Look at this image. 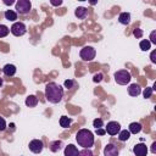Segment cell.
<instances>
[{"label":"cell","mask_w":156,"mask_h":156,"mask_svg":"<svg viewBox=\"0 0 156 156\" xmlns=\"http://www.w3.org/2000/svg\"><path fill=\"white\" fill-rule=\"evenodd\" d=\"M45 98L51 104H58L63 98V89L60 84L50 82L45 87Z\"/></svg>","instance_id":"cell-1"},{"label":"cell","mask_w":156,"mask_h":156,"mask_svg":"<svg viewBox=\"0 0 156 156\" xmlns=\"http://www.w3.org/2000/svg\"><path fill=\"white\" fill-rule=\"evenodd\" d=\"M76 140L79 146H83L84 149H89L94 145V134L89 129L83 128L78 130L76 135Z\"/></svg>","instance_id":"cell-2"},{"label":"cell","mask_w":156,"mask_h":156,"mask_svg":"<svg viewBox=\"0 0 156 156\" xmlns=\"http://www.w3.org/2000/svg\"><path fill=\"white\" fill-rule=\"evenodd\" d=\"M130 79H132V76H130V73L127 69H121V71H117L115 73V80L119 85L128 84L130 82Z\"/></svg>","instance_id":"cell-3"},{"label":"cell","mask_w":156,"mask_h":156,"mask_svg":"<svg viewBox=\"0 0 156 156\" xmlns=\"http://www.w3.org/2000/svg\"><path fill=\"white\" fill-rule=\"evenodd\" d=\"M95 55H96V51L93 46H84L79 52L80 58L84 61H93L95 58Z\"/></svg>","instance_id":"cell-4"},{"label":"cell","mask_w":156,"mask_h":156,"mask_svg":"<svg viewBox=\"0 0 156 156\" xmlns=\"http://www.w3.org/2000/svg\"><path fill=\"white\" fill-rule=\"evenodd\" d=\"M30 9H32V4H30V1H28V0H18V1L16 2V10H17V12L21 13V15H27V13H29Z\"/></svg>","instance_id":"cell-5"},{"label":"cell","mask_w":156,"mask_h":156,"mask_svg":"<svg viewBox=\"0 0 156 156\" xmlns=\"http://www.w3.org/2000/svg\"><path fill=\"white\" fill-rule=\"evenodd\" d=\"M10 32H11L13 35H16V37H21V35H23V34L27 32V28H26V24H24L23 22H15V23L11 26Z\"/></svg>","instance_id":"cell-6"},{"label":"cell","mask_w":156,"mask_h":156,"mask_svg":"<svg viewBox=\"0 0 156 156\" xmlns=\"http://www.w3.org/2000/svg\"><path fill=\"white\" fill-rule=\"evenodd\" d=\"M119 130H121V124L118 122H116V121L108 122L106 128H105V132L107 134H110V135H116V134L119 133Z\"/></svg>","instance_id":"cell-7"},{"label":"cell","mask_w":156,"mask_h":156,"mask_svg":"<svg viewBox=\"0 0 156 156\" xmlns=\"http://www.w3.org/2000/svg\"><path fill=\"white\" fill-rule=\"evenodd\" d=\"M28 146H29V150H30L32 152H34V154H40V152L43 151V149H44V144H43V141L39 140V139L30 140Z\"/></svg>","instance_id":"cell-8"},{"label":"cell","mask_w":156,"mask_h":156,"mask_svg":"<svg viewBox=\"0 0 156 156\" xmlns=\"http://www.w3.org/2000/svg\"><path fill=\"white\" fill-rule=\"evenodd\" d=\"M147 151V146L143 143H139L133 147V152L135 154V156H146Z\"/></svg>","instance_id":"cell-9"},{"label":"cell","mask_w":156,"mask_h":156,"mask_svg":"<svg viewBox=\"0 0 156 156\" xmlns=\"http://www.w3.org/2000/svg\"><path fill=\"white\" fill-rule=\"evenodd\" d=\"M105 156H118V149L115 144H107L104 149Z\"/></svg>","instance_id":"cell-10"},{"label":"cell","mask_w":156,"mask_h":156,"mask_svg":"<svg viewBox=\"0 0 156 156\" xmlns=\"http://www.w3.org/2000/svg\"><path fill=\"white\" fill-rule=\"evenodd\" d=\"M78 154H79V151L73 144L67 145L65 147V150H63V155L65 156H78Z\"/></svg>","instance_id":"cell-11"},{"label":"cell","mask_w":156,"mask_h":156,"mask_svg":"<svg viewBox=\"0 0 156 156\" xmlns=\"http://www.w3.org/2000/svg\"><path fill=\"white\" fill-rule=\"evenodd\" d=\"M140 93H141V88H140L139 84L133 83V84H130V85L128 87V94H129V95H132V96H138Z\"/></svg>","instance_id":"cell-12"},{"label":"cell","mask_w":156,"mask_h":156,"mask_svg":"<svg viewBox=\"0 0 156 156\" xmlns=\"http://www.w3.org/2000/svg\"><path fill=\"white\" fill-rule=\"evenodd\" d=\"M2 72H4L5 76L12 77V76H15V73H16V66H15V65H11V63H7V65L4 66Z\"/></svg>","instance_id":"cell-13"},{"label":"cell","mask_w":156,"mask_h":156,"mask_svg":"<svg viewBox=\"0 0 156 156\" xmlns=\"http://www.w3.org/2000/svg\"><path fill=\"white\" fill-rule=\"evenodd\" d=\"M140 130H141V124L138 122H133L128 127V132L132 134H138V133H140Z\"/></svg>","instance_id":"cell-14"},{"label":"cell","mask_w":156,"mask_h":156,"mask_svg":"<svg viewBox=\"0 0 156 156\" xmlns=\"http://www.w3.org/2000/svg\"><path fill=\"white\" fill-rule=\"evenodd\" d=\"M74 15H76V17H78V18L83 20V18H85V17H87V15H88V10H87L85 7H83V6H79V7H77V9H76Z\"/></svg>","instance_id":"cell-15"},{"label":"cell","mask_w":156,"mask_h":156,"mask_svg":"<svg viewBox=\"0 0 156 156\" xmlns=\"http://www.w3.org/2000/svg\"><path fill=\"white\" fill-rule=\"evenodd\" d=\"M118 21H119V23H122V24H129V22H130V13H128V12H122V13H119V16H118Z\"/></svg>","instance_id":"cell-16"},{"label":"cell","mask_w":156,"mask_h":156,"mask_svg":"<svg viewBox=\"0 0 156 156\" xmlns=\"http://www.w3.org/2000/svg\"><path fill=\"white\" fill-rule=\"evenodd\" d=\"M38 104V98L35 95H29L26 98V105L28 107H35Z\"/></svg>","instance_id":"cell-17"},{"label":"cell","mask_w":156,"mask_h":156,"mask_svg":"<svg viewBox=\"0 0 156 156\" xmlns=\"http://www.w3.org/2000/svg\"><path fill=\"white\" fill-rule=\"evenodd\" d=\"M49 147H50V150H51L52 152H57V151L62 147V141H61V140L51 141V143H50V145H49Z\"/></svg>","instance_id":"cell-18"},{"label":"cell","mask_w":156,"mask_h":156,"mask_svg":"<svg viewBox=\"0 0 156 156\" xmlns=\"http://www.w3.org/2000/svg\"><path fill=\"white\" fill-rule=\"evenodd\" d=\"M5 18L7 21H16L17 20V13L13 10H6L5 11Z\"/></svg>","instance_id":"cell-19"},{"label":"cell","mask_w":156,"mask_h":156,"mask_svg":"<svg viewBox=\"0 0 156 156\" xmlns=\"http://www.w3.org/2000/svg\"><path fill=\"white\" fill-rule=\"evenodd\" d=\"M71 123H72V119L71 118H68L67 116H61V118H60V126L62 128H68Z\"/></svg>","instance_id":"cell-20"},{"label":"cell","mask_w":156,"mask_h":156,"mask_svg":"<svg viewBox=\"0 0 156 156\" xmlns=\"http://www.w3.org/2000/svg\"><path fill=\"white\" fill-rule=\"evenodd\" d=\"M129 136H130V133H129L127 129L119 130V133H118V139H119L121 141H127V140L129 139Z\"/></svg>","instance_id":"cell-21"},{"label":"cell","mask_w":156,"mask_h":156,"mask_svg":"<svg viewBox=\"0 0 156 156\" xmlns=\"http://www.w3.org/2000/svg\"><path fill=\"white\" fill-rule=\"evenodd\" d=\"M139 46H140V49H141L143 51H147V50L151 48V43H150L147 39H144V40H141V41H140Z\"/></svg>","instance_id":"cell-22"},{"label":"cell","mask_w":156,"mask_h":156,"mask_svg":"<svg viewBox=\"0 0 156 156\" xmlns=\"http://www.w3.org/2000/svg\"><path fill=\"white\" fill-rule=\"evenodd\" d=\"M9 32H10V28H9L7 26H5V24H0V38L6 37V35L9 34Z\"/></svg>","instance_id":"cell-23"},{"label":"cell","mask_w":156,"mask_h":156,"mask_svg":"<svg viewBox=\"0 0 156 156\" xmlns=\"http://www.w3.org/2000/svg\"><path fill=\"white\" fill-rule=\"evenodd\" d=\"M93 126L98 129V128H102V126H104V122H102V119L101 118H95L94 121H93Z\"/></svg>","instance_id":"cell-24"},{"label":"cell","mask_w":156,"mask_h":156,"mask_svg":"<svg viewBox=\"0 0 156 156\" xmlns=\"http://www.w3.org/2000/svg\"><path fill=\"white\" fill-rule=\"evenodd\" d=\"M78 156H93V151L90 149H83L79 151Z\"/></svg>","instance_id":"cell-25"},{"label":"cell","mask_w":156,"mask_h":156,"mask_svg":"<svg viewBox=\"0 0 156 156\" xmlns=\"http://www.w3.org/2000/svg\"><path fill=\"white\" fill-rule=\"evenodd\" d=\"M152 90H154V88H151V87H147V88L144 90V93H143L144 98H145V99H147V98H151V95H152Z\"/></svg>","instance_id":"cell-26"},{"label":"cell","mask_w":156,"mask_h":156,"mask_svg":"<svg viewBox=\"0 0 156 156\" xmlns=\"http://www.w3.org/2000/svg\"><path fill=\"white\" fill-rule=\"evenodd\" d=\"M102 78H104V74H102V73H95L94 77H93V80H94L95 83H99V82L102 80Z\"/></svg>","instance_id":"cell-27"},{"label":"cell","mask_w":156,"mask_h":156,"mask_svg":"<svg viewBox=\"0 0 156 156\" xmlns=\"http://www.w3.org/2000/svg\"><path fill=\"white\" fill-rule=\"evenodd\" d=\"M133 34H134V37H136V38H141V37H143V30H141L140 28H135V29L133 30Z\"/></svg>","instance_id":"cell-28"},{"label":"cell","mask_w":156,"mask_h":156,"mask_svg":"<svg viewBox=\"0 0 156 156\" xmlns=\"http://www.w3.org/2000/svg\"><path fill=\"white\" fill-rule=\"evenodd\" d=\"M73 85H74V80H72V79H67V80H65V87H66L67 89H71Z\"/></svg>","instance_id":"cell-29"},{"label":"cell","mask_w":156,"mask_h":156,"mask_svg":"<svg viewBox=\"0 0 156 156\" xmlns=\"http://www.w3.org/2000/svg\"><path fill=\"white\" fill-rule=\"evenodd\" d=\"M149 41L152 43V44H156V30L151 32V34H150V40H149Z\"/></svg>","instance_id":"cell-30"},{"label":"cell","mask_w":156,"mask_h":156,"mask_svg":"<svg viewBox=\"0 0 156 156\" xmlns=\"http://www.w3.org/2000/svg\"><path fill=\"white\" fill-rule=\"evenodd\" d=\"M5 129H6V122L2 117H0V132H2Z\"/></svg>","instance_id":"cell-31"},{"label":"cell","mask_w":156,"mask_h":156,"mask_svg":"<svg viewBox=\"0 0 156 156\" xmlns=\"http://www.w3.org/2000/svg\"><path fill=\"white\" fill-rule=\"evenodd\" d=\"M106 132H105V129H102V128H98L96 129V134H99V135H104Z\"/></svg>","instance_id":"cell-32"},{"label":"cell","mask_w":156,"mask_h":156,"mask_svg":"<svg viewBox=\"0 0 156 156\" xmlns=\"http://www.w3.org/2000/svg\"><path fill=\"white\" fill-rule=\"evenodd\" d=\"M50 4H51V5H54V6H60V5L62 4V1H61V0H58V1H52V0H51V1H50Z\"/></svg>","instance_id":"cell-33"},{"label":"cell","mask_w":156,"mask_h":156,"mask_svg":"<svg viewBox=\"0 0 156 156\" xmlns=\"http://www.w3.org/2000/svg\"><path fill=\"white\" fill-rule=\"evenodd\" d=\"M155 55H156V51H155V50H154V51H152V52H151V56H150V57H151V61H152V62H154V63H155V62H156V58H155Z\"/></svg>","instance_id":"cell-34"},{"label":"cell","mask_w":156,"mask_h":156,"mask_svg":"<svg viewBox=\"0 0 156 156\" xmlns=\"http://www.w3.org/2000/svg\"><path fill=\"white\" fill-rule=\"evenodd\" d=\"M4 4H5V5H12L13 1H11V0H10V1H4Z\"/></svg>","instance_id":"cell-35"},{"label":"cell","mask_w":156,"mask_h":156,"mask_svg":"<svg viewBox=\"0 0 156 156\" xmlns=\"http://www.w3.org/2000/svg\"><path fill=\"white\" fill-rule=\"evenodd\" d=\"M155 146H156V143L152 144V152H155Z\"/></svg>","instance_id":"cell-36"},{"label":"cell","mask_w":156,"mask_h":156,"mask_svg":"<svg viewBox=\"0 0 156 156\" xmlns=\"http://www.w3.org/2000/svg\"><path fill=\"white\" fill-rule=\"evenodd\" d=\"M1 85H2V79L0 78V87H1Z\"/></svg>","instance_id":"cell-37"}]
</instances>
